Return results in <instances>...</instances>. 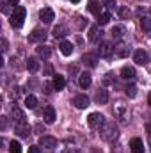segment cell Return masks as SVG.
Returning <instances> with one entry per match:
<instances>
[{"label":"cell","mask_w":151,"mask_h":153,"mask_svg":"<svg viewBox=\"0 0 151 153\" xmlns=\"http://www.w3.org/2000/svg\"><path fill=\"white\" fill-rule=\"evenodd\" d=\"M2 46H4L2 50H4V53H5V52H7V41H5V39H2Z\"/></svg>","instance_id":"cell-38"},{"label":"cell","mask_w":151,"mask_h":153,"mask_svg":"<svg viewBox=\"0 0 151 153\" xmlns=\"http://www.w3.org/2000/svg\"><path fill=\"white\" fill-rule=\"evenodd\" d=\"M44 39H46V30L41 29V27H36V29L30 32V36H29V41H30V43H43Z\"/></svg>","instance_id":"cell-9"},{"label":"cell","mask_w":151,"mask_h":153,"mask_svg":"<svg viewBox=\"0 0 151 153\" xmlns=\"http://www.w3.org/2000/svg\"><path fill=\"white\" fill-rule=\"evenodd\" d=\"M59 48H61V53L66 55V57L73 53V43H70V41H61Z\"/></svg>","instance_id":"cell-21"},{"label":"cell","mask_w":151,"mask_h":153,"mask_svg":"<svg viewBox=\"0 0 151 153\" xmlns=\"http://www.w3.org/2000/svg\"><path fill=\"white\" fill-rule=\"evenodd\" d=\"M101 4H103L109 11H114V9H115V0H101Z\"/></svg>","instance_id":"cell-34"},{"label":"cell","mask_w":151,"mask_h":153,"mask_svg":"<svg viewBox=\"0 0 151 153\" xmlns=\"http://www.w3.org/2000/svg\"><path fill=\"white\" fill-rule=\"evenodd\" d=\"M39 152H41L39 146H29V153H39Z\"/></svg>","instance_id":"cell-36"},{"label":"cell","mask_w":151,"mask_h":153,"mask_svg":"<svg viewBox=\"0 0 151 153\" xmlns=\"http://www.w3.org/2000/svg\"><path fill=\"white\" fill-rule=\"evenodd\" d=\"M148 103H150V107H151V93H150V96H148Z\"/></svg>","instance_id":"cell-40"},{"label":"cell","mask_w":151,"mask_h":153,"mask_svg":"<svg viewBox=\"0 0 151 153\" xmlns=\"http://www.w3.org/2000/svg\"><path fill=\"white\" fill-rule=\"evenodd\" d=\"M14 128H16V132H18L21 137H27V135H29V132H30V130L27 128V125H21V126H14Z\"/></svg>","instance_id":"cell-33"},{"label":"cell","mask_w":151,"mask_h":153,"mask_svg":"<svg viewBox=\"0 0 151 153\" xmlns=\"http://www.w3.org/2000/svg\"><path fill=\"white\" fill-rule=\"evenodd\" d=\"M105 116L100 114V112H91L89 117H87V125L91 126V128H94V130H100L103 125H105Z\"/></svg>","instance_id":"cell-3"},{"label":"cell","mask_w":151,"mask_h":153,"mask_svg":"<svg viewBox=\"0 0 151 153\" xmlns=\"http://www.w3.org/2000/svg\"><path fill=\"white\" fill-rule=\"evenodd\" d=\"M9 152L11 153H21V144H20V141H11Z\"/></svg>","instance_id":"cell-30"},{"label":"cell","mask_w":151,"mask_h":153,"mask_svg":"<svg viewBox=\"0 0 151 153\" xmlns=\"http://www.w3.org/2000/svg\"><path fill=\"white\" fill-rule=\"evenodd\" d=\"M82 62L87 68H96V64H98V53H84Z\"/></svg>","instance_id":"cell-15"},{"label":"cell","mask_w":151,"mask_h":153,"mask_svg":"<svg viewBox=\"0 0 151 153\" xmlns=\"http://www.w3.org/2000/svg\"><path fill=\"white\" fill-rule=\"evenodd\" d=\"M43 119H44V123H48V125H52L55 119H57V114H55V109L52 107V105H48L46 109H44V116H43Z\"/></svg>","instance_id":"cell-17"},{"label":"cell","mask_w":151,"mask_h":153,"mask_svg":"<svg viewBox=\"0 0 151 153\" xmlns=\"http://www.w3.org/2000/svg\"><path fill=\"white\" fill-rule=\"evenodd\" d=\"M101 5H103V4H100L98 0H91V2H89V11H91L93 14L100 16V14L103 13V11H101Z\"/></svg>","instance_id":"cell-24"},{"label":"cell","mask_w":151,"mask_h":153,"mask_svg":"<svg viewBox=\"0 0 151 153\" xmlns=\"http://www.w3.org/2000/svg\"><path fill=\"white\" fill-rule=\"evenodd\" d=\"M141 27L144 32H151V18L150 16H142L141 18Z\"/></svg>","instance_id":"cell-28"},{"label":"cell","mask_w":151,"mask_h":153,"mask_svg":"<svg viewBox=\"0 0 151 153\" xmlns=\"http://www.w3.org/2000/svg\"><path fill=\"white\" fill-rule=\"evenodd\" d=\"M100 135H101L103 141L114 143V141H117V137H119V128H117V125H115L114 121H105V125L100 128Z\"/></svg>","instance_id":"cell-1"},{"label":"cell","mask_w":151,"mask_h":153,"mask_svg":"<svg viewBox=\"0 0 151 153\" xmlns=\"http://www.w3.org/2000/svg\"><path fill=\"white\" fill-rule=\"evenodd\" d=\"M89 103H91V100H89V96H85V94H78V96L73 98V105H75L76 109H87Z\"/></svg>","instance_id":"cell-14"},{"label":"cell","mask_w":151,"mask_h":153,"mask_svg":"<svg viewBox=\"0 0 151 153\" xmlns=\"http://www.w3.org/2000/svg\"><path fill=\"white\" fill-rule=\"evenodd\" d=\"M96 18H98V25H107V23L110 22V13L105 11V13H101V14L96 16Z\"/></svg>","instance_id":"cell-29"},{"label":"cell","mask_w":151,"mask_h":153,"mask_svg":"<svg viewBox=\"0 0 151 153\" xmlns=\"http://www.w3.org/2000/svg\"><path fill=\"white\" fill-rule=\"evenodd\" d=\"M133 61L139 64V66H146L150 62V53L146 50H135L133 52Z\"/></svg>","instance_id":"cell-8"},{"label":"cell","mask_w":151,"mask_h":153,"mask_svg":"<svg viewBox=\"0 0 151 153\" xmlns=\"http://www.w3.org/2000/svg\"><path fill=\"white\" fill-rule=\"evenodd\" d=\"M130 46L126 45V43H123V41H119L115 46H114V55L115 57H119V59H124V57H128L130 55Z\"/></svg>","instance_id":"cell-7"},{"label":"cell","mask_w":151,"mask_h":153,"mask_svg":"<svg viewBox=\"0 0 151 153\" xmlns=\"http://www.w3.org/2000/svg\"><path fill=\"white\" fill-rule=\"evenodd\" d=\"M71 2H73V4H78V2H80V0H71Z\"/></svg>","instance_id":"cell-41"},{"label":"cell","mask_w":151,"mask_h":153,"mask_svg":"<svg viewBox=\"0 0 151 153\" xmlns=\"http://www.w3.org/2000/svg\"><path fill=\"white\" fill-rule=\"evenodd\" d=\"M94 102H96L98 105H105V103L109 102V91H107L105 87L98 89V91H96V94H94Z\"/></svg>","instance_id":"cell-13"},{"label":"cell","mask_w":151,"mask_h":153,"mask_svg":"<svg viewBox=\"0 0 151 153\" xmlns=\"http://www.w3.org/2000/svg\"><path fill=\"white\" fill-rule=\"evenodd\" d=\"M39 18H41L43 23H52V22L55 20V13H53V9H50V7H43V9L39 11Z\"/></svg>","instance_id":"cell-11"},{"label":"cell","mask_w":151,"mask_h":153,"mask_svg":"<svg viewBox=\"0 0 151 153\" xmlns=\"http://www.w3.org/2000/svg\"><path fill=\"white\" fill-rule=\"evenodd\" d=\"M7 2H9V4H11V5H16V4H18V2H20V0H7Z\"/></svg>","instance_id":"cell-39"},{"label":"cell","mask_w":151,"mask_h":153,"mask_svg":"<svg viewBox=\"0 0 151 153\" xmlns=\"http://www.w3.org/2000/svg\"><path fill=\"white\" fill-rule=\"evenodd\" d=\"M98 53H100V57H103V59H110L114 55V45L110 41H101Z\"/></svg>","instance_id":"cell-6"},{"label":"cell","mask_w":151,"mask_h":153,"mask_svg":"<svg viewBox=\"0 0 151 153\" xmlns=\"http://www.w3.org/2000/svg\"><path fill=\"white\" fill-rule=\"evenodd\" d=\"M2 11H4V14H9V4H4L2 5Z\"/></svg>","instance_id":"cell-37"},{"label":"cell","mask_w":151,"mask_h":153,"mask_svg":"<svg viewBox=\"0 0 151 153\" xmlns=\"http://www.w3.org/2000/svg\"><path fill=\"white\" fill-rule=\"evenodd\" d=\"M25 14H27V11H25V7H14V11H13V14H11V25L14 27V29H21L23 27V23H25Z\"/></svg>","instance_id":"cell-2"},{"label":"cell","mask_w":151,"mask_h":153,"mask_svg":"<svg viewBox=\"0 0 151 153\" xmlns=\"http://www.w3.org/2000/svg\"><path fill=\"white\" fill-rule=\"evenodd\" d=\"M25 107L27 109H36L38 107V98L34 96V94H29V96H25Z\"/></svg>","instance_id":"cell-25"},{"label":"cell","mask_w":151,"mask_h":153,"mask_svg":"<svg viewBox=\"0 0 151 153\" xmlns=\"http://www.w3.org/2000/svg\"><path fill=\"white\" fill-rule=\"evenodd\" d=\"M91 82H93V78H91V73L84 71V73H80V75H78V85H80L82 89H87V87L91 85Z\"/></svg>","instance_id":"cell-16"},{"label":"cell","mask_w":151,"mask_h":153,"mask_svg":"<svg viewBox=\"0 0 151 153\" xmlns=\"http://www.w3.org/2000/svg\"><path fill=\"white\" fill-rule=\"evenodd\" d=\"M124 93H126L128 98H135V96H137V87H135V85H126Z\"/></svg>","instance_id":"cell-31"},{"label":"cell","mask_w":151,"mask_h":153,"mask_svg":"<svg viewBox=\"0 0 151 153\" xmlns=\"http://www.w3.org/2000/svg\"><path fill=\"white\" fill-rule=\"evenodd\" d=\"M11 119L14 123V126H21V125H27V117H25V112L20 109V107H13L11 109Z\"/></svg>","instance_id":"cell-4"},{"label":"cell","mask_w":151,"mask_h":153,"mask_svg":"<svg viewBox=\"0 0 151 153\" xmlns=\"http://www.w3.org/2000/svg\"><path fill=\"white\" fill-rule=\"evenodd\" d=\"M36 50H38V55L41 59H48V57L52 55V46H48V45H43V43H41Z\"/></svg>","instance_id":"cell-20"},{"label":"cell","mask_w":151,"mask_h":153,"mask_svg":"<svg viewBox=\"0 0 151 153\" xmlns=\"http://www.w3.org/2000/svg\"><path fill=\"white\" fill-rule=\"evenodd\" d=\"M110 34H112L114 39H121L124 34H126V27H124V25H114Z\"/></svg>","instance_id":"cell-22"},{"label":"cell","mask_w":151,"mask_h":153,"mask_svg":"<svg viewBox=\"0 0 151 153\" xmlns=\"http://www.w3.org/2000/svg\"><path fill=\"white\" fill-rule=\"evenodd\" d=\"M130 148H132V152L133 153H144V143H142V139H139V137L132 139Z\"/></svg>","instance_id":"cell-19"},{"label":"cell","mask_w":151,"mask_h":153,"mask_svg":"<svg viewBox=\"0 0 151 153\" xmlns=\"http://www.w3.org/2000/svg\"><path fill=\"white\" fill-rule=\"evenodd\" d=\"M110 84H115V75L114 73H107L103 76V85H110Z\"/></svg>","instance_id":"cell-32"},{"label":"cell","mask_w":151,"mask_h":153,"mask_svg":"<svg viewBox=\"0 0 151 153\" xmlns=\"http://www.w3.org/2000/svg\"><path fill=\"white\" fill-rule=\"evenodd\" d=\"M101 38H103V30L100 29V25H93L89 29V41L91 43H101Z\"/></svg>","instance_id":"cell-10"},{"label":"cell","mask_w":151,"mask_h":153,"mask_svg":"<svg viewBox=\"0 0 151 153\" xmlns=\"http://www.w3.org/2000/svg\"><path fill=\"white\" fill-rule=\"evenodd\" d=\"M115 114H119L121 119H126V117H128V109H126L123 103H117V105H115Z\"/></svg>","instance_id":"cell-27"},{"label":"cell","mask_w":151,"mask_h":153,"mask_svg":"<svg viewBox=\"0 0 151 153\" xmlns=\"http://www.w3.org/2000/svg\"><path fill=\"white\" fill-rule=\"evenodd\" d=\"M128 14H130V11H128L126 7H119V16H121V18H126Z\"/></svg>","instance_id":"cell-35"},{"label":"cell","mask_w":151,"mask_h":153,"mask_svg":"<svg viewBox=\"0 0 151 153\" xmlns=\"http://www.w3.org/2000/svg\"><path fill=\"white\" fill-rule=\"evenodd\" d=\"M38 146H39V148L48 150V152H52V150H55V148H57V139H53L52 135H41V137H39Z\"/></svg>","instance_id":"cell-5"},{"label":"cell","mask_w":151,"mask_h":153,"mask_svg":"<svg viewBox=\"0 0 151 153\" xmlns=\"http://www.w3.org/2000/svg\"><path fill=\"white\" fill-rule=\"evenodd\" d=\"M68 34V27L66 25H57L55 29H53V38L57 39V38H64Z\"/></svg>","instance_id":"cell-26"},{"label":"cell","mask_w":151,"mask_h":153,"mask_svg":"<svg viewBox=\"0 0 151 153\" xmlns=\"http://www.w3.org/2000/svg\"><path fill=\"white\" fill-rule=\"evenodd\" d=\"M25 62H27V64H25V66H27V70H29V71H32V73H36L39 68H41V62H39L38 57H29Z\"/></svg>","instance_id":"cell-18"},{"label":"cell","mask_w":151,"mask_h":153,"mask_svg":"<svg viewBox=\"0 0 151 153\" xmlns=\"http://www.w3.org/2000/svg\"><path fill=\"white\" fill-rule=\"evenodd\" d=\"M52 84H53V89H55V91H62L64 85H66V80H64V76L62 75H55Z\"/></svg>","instance_id":"cell-23"},{"label":"cell","mask_w":151,"mask_h":153,"mask_svg":"<svg viewBox=\"0 0 151 153\" xmlns=\"http://www.w3.org/2000/svg\"><path fill=\"white\" fill-rule=\"evenodd\" d=\"M135 76H137V73H135V70H133L132 66H123V68H121V78H123V80L133 82Z\"/></svg>","instance_id":"cell-12"}]
</instances>
